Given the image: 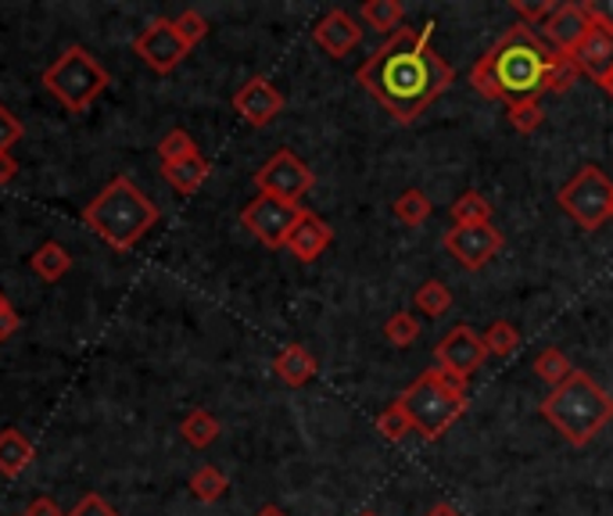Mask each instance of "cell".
Segmentation results:
<instances>
[{
	"instance_id": "obj_1",
	"label": "cell",
	"mask_w": 613,
	"mask_h": 516,
	"mask_svg": "<svg viewBox=\"0 0 613 516\" xmlns=\"http://www.w3.org/2000/svg\"><path fill=\"white\" fill-rule=\"evenodd\" d=\"M456 80V69L435 48V22L420 29H395L359 69L366 86L395 123L412 126Z\"/></svg>"
},
{
	"instance_id": "obj_2",
	"label": "cell",
	"mask_w": 613,
	"mask_h": 516,
	"mask_svg": "<svg viewBox=\"0 0 613 516\" xmlns=\"http://www.w3.org/2000/svg\"><path fill=\"white\" fill-rule=\"evenodd\" d=\"M553 62L556 51L542 40L539 29L517 22L478 58V65L470 69V86L484 101H539Z\"/></svg>"
},
{
	"instance_id": "obj_3",
	"label": "cell",
	"mask_w": 613,
	"mask_h": 516,
	"mask_svg": "<svg viewBox=\"0 0 613 516\" xmlns=\"http://www.w3.org/2000/svg\"><path fill=\"white\" fill-rule=\"evenodd\" d=\"M83 223L115 251H133L141 237L159 223V205L133 184L130 176H115L94 202L83 208Z\"/></svg>"
},
{
	"instance_id": "obj_4",
	"label": "cell",
	"mask_w": 613,
	"mask_h": 516,
	"mask_svg": "<svg viewBox=\"0 0 613 516\" xmlns=\"http://www.w3.org/2000/svg\"><path fill=\"white\" fill-rule=\"evenodd\" d=\"M539 413L545 423H553L560 431L563 442L581 448L613 420V394H606L589 373L574 370L560 388L545 394Z\"/></svg>"
},
{
	"instance_id": "obj_5",
	"label": "cell",
	"mask_w": 613,
	"mask_h": 516,
	"mask_svg": "<svg viewBox=\"0 0 613 516\" xmlns=\"http://www.w3.org/2000/svg\"><path fill=\"white\" fill-rule=\"evenodd\" d=\"M398 402H402L412 431H420L427 442H438V437L446 434L470 405L467 402V384L452 381V376L441 373L438 367L423 370L417 381L398 394Z\"/></svg>"
},
{
	"instance_id": "obj_6",
	"label": "cell",
	"mask_w": 613,
	"mask_h": 516,
	"mask_svg": "<svg viewBox=\"0 0 613 516\" xmlns=\"http://www.w3.org/2000/svg\"><path fill=\"white\" fill-rule=\"evenodd\" d=\"M43 86H48V94L61 101V109L80 115L112 86V75L86 48L72 43V48H65L43 69Z\"/></svg>"
},
{
	"instance_id": "obj_7",
	"label": "cell",
	"mask_w": 613,
	"mask_h": 516,
	"mask_svg": "<svg viewBox=\"0 0 613 516\" xmlns=\"http://www.w3.org/2000/svg\"><path fill=\"white\" fill-rule=\"evenodd\" d=\"M556 202L581 230H600L606 219H613V184L600 165H581L571 184L556 194Z\"/></svg>"
},
{
	"instance_id": "obj_8",
	"label": "cell",
	"mask_w": 613,
	"mask_h": 516,
	"mask_svg": "<svg viewBox=\"0 0 613 516\" xmlns=\"http://www.w3.org/2000/svg\"><path fill=\"white\" fill-rule=\"evenodd\" d=\"M302 216H305L302 205L280 202V197H269V194H258L255 202L244 205L241 226L258 240V245L277 251V248H287V237L298 226Z\"/></svg>"
},
{
	"instance_id": "obj_9",
	"label": "cell",
	"mask_w": 613,
	"mask_h": 516,
	"mask_svg": "<svg viewBox=\"0 0 613 516\" xmlns=\"http://www.w3.org/2000/svg\"><path fill=\"white\" fill-rule=\"evenodd\" d=\"M316 184V173L305 165L295 151H277L263 169L255 173V187L258 194H269V197H280V202H290V205H298L305 194L313 190Z\"/></svg>"
},
{
	"instance_id": "obj_10",
	"label": "cell",
	"mask_w": 613,
	"mask_h": 516,
	"mask_svg": "<svg viewBox=\"0 0 613 516\" xmlns=\"http://www.w3.org/2000/svg\"><path fill=\"white\" fill-rule=\"evenodd\" d=\"M488 359V348L481 341V333L467 327V323H459L452 327L446 338H441L435 344V362H438V370L441 373H449L452 381L459 384H467L473 373L481 370V362Z\"/></svg>"
},
{
	"instance_id": "obj_11",
	"label": "cell",
	"mask_w": 613,
	"mask_h": 516,
	"mask_svg": "<svg viewBox=\"0 0 613 516\" xmlns=\"http://www.w3.org/2000/svg\"><path fill=\"white\" fill-rule=\"evenodd\" d=\"M441 245H446V251L459 266L478 272L502 251L505 240L492 223H481V226H452V230L441 237Z\"/></svg>"
},
{
	"instance_id": "obj_12",
	"label": "cell",
	"mask_w": 613,
	"mask_h": 516,
	"mask_svg": "<svg viewBox=\"0 0 613 516\" xmlns=\"http://www.w3.org/2000/svg\"><path fill=\"white\" fill-rule=\"evenodd\" d=\"M133 51L141 54L155 72H162V75H168V72H173L183 62V58L191 54V48L176 33L173 19H151L144 33L133 40Z\"/></svg>"
},
{
	"instance_id": "obj_13",
	"label": "cell",
	"mask_w": 613,
	"mask_h": 516,
	"mask_svg": "<svg viewBox=\"0 0 613 516\" xmlns=\"http://www.w3.org/2000/svg\"><path fill=\"white\" fill-rule=\"evenodd\" d=\"M234 112L248 126L263 130V126H269L273 118L284 112V94L266 80V75H252V80L234 94Z\"/></svg>"
},
{
	"instance_id": "obj_14",
	"label": "cell",
	"mask_w": 613,
	"mask_h": 516,
	"mask_svg": "<svg viewBox=\"0 0 613 516\" xmlns=\"http://www.w3.org/2000/svg\"><path fill=\"white\" fill-rule=\"evenodd\" d=\"M589 29H592V19H589L585 4H560L542 25V40L556 54H574V48L585 40Z\"/></svg>"
},
{
	"instance_id": "obj_15",
	"label": "cell",
	"mask_w": 613,
	"mask_h": 516,
	"mask_svg": "<svg viewBox=\"0 0 613 516\" xmlns=\"http://www.w3.org/2000/svg\"><path fill=\"white\" fill-rule=\"evenodd\" d=\"M313 40H316V48H319V51H327L330 58H348L351 51L359 48L362 29H359V22L351 19L348 11L334 8V11H327L324 19L316 22Z\"/></svg>"
},
{
	"instance_id": "obj_16",
	"label": "cell",
	"mask_w": 613,
	"mask_h": 516,
	"mask_svg": "<svg viewBox=\"0 0 613 516\" xmlns=\"http://www.w3.org/2000/svg\"><path fill=\"white\" fill-rule=\"evenodd\" d=\"M574 65L581 69V75H589L592 83H600L603 75L613 69V29H603V25H595L585 33V40L574 48Z\"/></svg>"
},
{
	"instance_id": "obj_17",
	"label": "cell",
	"mask_w": 613,
	"mask_h": 516,
	"mask_svg": "<svg viewBox=\"0 0 613 516\" xmlns=\"http://www.w3.org/2000/svg\"><path fill=\"white\" fill-rule=\"evenodd\" d=\"M330 240H334L330 226L319 219L316 211H305V216L298 219V226L287 237V251L295 255L298 262H316V258L330 248Z\"/></svg>"
},
{
	"instance_id": "obj_18",
	"label": "cell",
	"mask_w": 613,
	"mask_h": 516,
	"mask_svg": "<svg viewBox=\"0 0 613 516\" xmlns=\"http://www.w3.org/2000/svg\"><path fill=\"white\" fill-rule=\"evenodd\" d=\"M273 373H277L287 388H305L319 373V362L305 344H287L280 348V355L273 359Z\"/></svg>"
},
{
	"instance_id": "obj_19",
	"label": "cell",
	"mask_w": 613,
	"mask_h": 516,
	"mask_svg": "<svg viewBox=\"0 0 613 516\" xmlns=\"http://www.w3.org/2000/svg\"><path fill=\"white\" fill-rule=\"evenodd\" d=\"M162 176L176 194H197L205 187V179L212 176V162L202 155V151H197V155L183 158L176 165H162Z\"/></svg>"
},
{
	"instance_id": "obj_20",
	"label": "cell",
	"mask_w": 613,
	"mask_h": 516,
	"mask_svg": "<svg viewBox=\"0 0 613 516\" xmlns=\"http://www.w3.org/2000/svg\"><path fill=\"white\" fill-rule=\"evenodd\" d=\"M33 442L22 434V431H0V474L4 477H19L29 469V463H33Z\"/></svg>"
},
{
	"instance_id": "obj_21",
	"label": "cell",
	"mask_w": 613,
	"mask_h": 516,
	"mask_svg": "<svg viewBox=\"0 0 613 516\" xmlns=\"http://www.w3.org/2000/svg\"><path fill=\"white\" fill-rule=\"evenodd\" d=\"M29 266H33V272L43 283H58L72 269V251L65 245H58V240H48V245H40L33 251Z\"/></svg>"
},
{
	"instance_id": "obj_22",
	"label": "cell",
	"mask_w": 613,
	"mask_h": 516,
	"mask_svg": "<svg viewBox=\"0 0 613 516\" xmlns=\"http://www.w3.org/2000/svg\"><path fill=\"white\" fill-rule=\"evenodd\" d=\"M219 420L208 413V409H194V413L183 416L180 423V434H183V442H187L191 448H208L212 442L219 437Z\"/></svg>"
},
{
	"instance_id": "obj_23",
	"label": "cell",
	"mask_w": 613,
	"mask_h": 516,
	"mask_svg": "<svg viewBox=\"0 0 613 516\" xmlns=\"http://www.w3.org/2000/svg\"><path fill=\"white\" fill-rule=\"evenodd\" d=\"M452 223L456 226H481L492 223V202L481 190H467L452 202Z\"/></svg>"
},
{
	"instance_id": "obj_24",
	"label": "cell",
	"mask_w": 613,
	"mask_h": 516,
	"mask_svg": "<svg viewBox=\"0 0 613 516\" xmlns=\"http://www.w3.org/2000/svg\"><path fill=\"white\" fill-rule=\"evenodd\" d=\"M431 211H435V205H431V197H427L420 187H412V190H402L398 194V202H395V219L398 223H406V226H423L427 219H431Z\"/></svg>"
},
{
	"instance_id": "obj_25",
	"label": "cell",
	"mask_w": 613,
	"mask_h": 516,
	"mask_svg": "<svg viewBox=\"0 0 613 516\" xmlns=\"http://www.w3.org/2000/svg\"><path fill=\"white\" fill-rule=\"evenodd\" d=\"M571 373H574L571 359H566L560 348H542V352L534 355V376H539L542 384H549V391L560 388Z\"/></svg>"
},
{
	"instance_id": "obj_26",
	"label": "cell",
	"mask_w": 613,
	"mask_h": 516,
	"mask_svg": "<svg viewBox=\"0 0 613 516\" xmlns=\"http://www.w3.org/2000/svg\"><path fill=\"white\" fill-rule=\"evenodd\" d=\"M359 14H362L366 25L377 29V33H395L406 8H402V0H366Z\"/></svg>"
},
{
	"instance_id": "obj_27",
	"label": "cell",
	"mask_w": 613,
	"mask_h": 516,
	"mask_svg": "<svg viewBox=\"0 0 613 516\" xmlns=\"http://www.w3.org/2000/svg\"><path fill=\"white\" fill-rule=\"evenodd\" d=\"M226 488H229V481L219 466H202L191 474V495L197 498V503H219Z\"/></svg>"
},
{
	"instance_id": "obj_28",
	"label": "cell",
	"mask_w": 613,
	"mask_h": 516,
	"mask_svg": "<svg viewBox=\"0 0 613 516\" xmlns=\"http://www.w3.org/2000/svg\"><path fill=\"white\" fill-rule=\"evenodd\" d=\"M417 309L423 316H431V320H438V316H446L452 309V291L441 280H423L420 283V291H417Z\"/></svg>"
},
{
	"instance_id": "obj_29",
	"label": "cell",
	"mask_w": 613,
	"mask_h": 516,
	"mask_svg": "<svg viewBox=\"0 0 613 516\" xmlns=\"http://www.w3.org/2000/svg\"><path fill=\"white\" fill-rule=\"evenodd\" d=\"M481 341L488 348V355L505 359V355H513L517 348H520V333H517V327L510 320H495L492 327L481 333Z\"/></svg>"
},
{
	"instance_id": "obj_30",
	"label": "cell",
	"mask_w": 613,
	"mask_h": 516,
	"mask_svg": "<svg viewBox=\"0 0 613 516\" xmlns=\"http://www.w3.org/2000/svg\"><path fill=\"white\" fill-rule=\"evenodd\" d=\"M191 155H197V144H194V136L187 130H168L159 141V162L162 165H176V162L191 158Z\"/></svg>"
},
{
	"instance_id": "obj_31",
	"label": "cell",
	"mask_w": 613,
	"mask_h": 516,
	"mask_svg": "<svg viewBox=\"0 0 613 516\" xmlns=\"http://www.w3.org/2000/svg\"><path fill=\"white\" fill-rule=\"evenodd\" d=\"M578 80H581V69L574 65V58L556 54L553 69H549V75H545V94H566Z\"/></svg>"
},
{
	"instance_id": "obj_32",
	"label": "cell",
	"mask_w": 613,
	"mask_h": 516,
	"mask_svg": "<svg viewBox=\"0 0 613 516\" xmlns=\"http://www.w3.org/2000/svg\"><path fill=\"white\" fill-rule=\"evenodd\" d=\"M385 338H388V344H395V348L417 344V341H420V323H417V316H412V312H395L391 320L385 323Z\"/></svg>"
},
{
	"instance_id": "obj_33",
	"label": "cell",
	"mask_w": 613,
	"mask_h": 516,
	"mask_svg": "<svg viewBox=\"0 0 613 516\" xmlns=\"http://www.w3.org/2000/svg\"><path fill=\"white\" fill-rule=\"evenodd\" d=\"M505 112H510V126L524 136L545 123V112L539 101H513V104H505Z\"/></svg>"
},
{
	"instance_id": "obj_34",
	"label": "cell",
	"mask_w": 613,
	"mask_h": 516,
	"mask_svg": "<svg viewBox=\"0 0 613 516\" xmlns=\"http://www.w3.org/2000/svg\"><path fill=\"white\" fill-rule=\"evenodd\" d=\"M377 431H380V437H385V442H402V437L412 431V423H409V416H406L402 402L388 405L385 413L377 416Z\"/></svg>"
},
{
	"instance_id": "obj_35",
	"label": "cell",
	"mask_w": 613,
	"mask_h": 516,
	"mask_svg": "<svg viewBox=\"0 0 613 516\" xmlns=\"http://www.w3.org/2000/svg\"><path fill=\"white\" fill-rule=\"evenodd\" d=\"M173 25H176V33L183 37V43L194 51L197 43H202L205 37H208V19L205 14H197L194 8H187V11H180L176 19H173Z\"/></svg>"
},
{
	"instance_id": "obj_36",
	"label": "cell",
	"mask_w": 613,
	"mask_h": 516,
	"mask_svg": "<svg viewBox=\"0 0 613 516\" xmlns=\"http://www.w3.org/2000/svg\"><path fill=\"white\" fill-rule=\"evenodd\" d=\"M560 4L556 0H542V4H528V0H513V11L520 14V22L531 25V29H542L549 22V14H553Z\"/></svg>"
},
{
	"instance_id": "obj_37",
	"label": "cell",
	"mask_w": 613,
	"mask_h": 516,
	"mask_svg": "<svg viewBox=\"0 0 613 516\" xmlns=\"http://www.w3.org/2000/svg\"><path fill=\"white\" fill-rule=\"evenodd\" d=\"M25 126L19 123V115H14L8 104H0V155H11V147L22 141Z\"/></svg>"
},
{
	"instance_id": "obj_38",
	"label": "cell",
	"mask_w": 613,
	"mask_h": 516,
	"mask_svg": "<svg viewBox=\"0 0 613 516\" xmlns=\"http://www.w3.org/2000/svg\"><path fill=\"white\" fill-rule=\"evenodd\" d=\"M65 516H122L115 506H109L104 498L98 495V492H90V495H83L80 503H75Z\"/></svg>"
},
{
	"instance_id": "obj_39",
	"label": "cell",
	"mask_w": 613,
	"mask_h": 516,
	"mask_svg": "<svg viewBox=\"0 0 613 516\" xmlns=\"http://www.w3.org/2000/svg\"><path fill=\"white\" fill-rule=\"evenodd\" d=\"M585 11H589V19H592L595 25L613 29V0H589Z\"/></svg>"
},
{
	"instance_id": "obj_40",
	"label": "cell",
	"mask_w": 613,
	"mask_h": 516,
	"mask_svg": "<svg viewBox=\"0 0 613 516\" xmlns=\"http://www.w3.org/2000/svg\"><path fill=\"white\" fill-rule=\"evenodd\" d=\"M22 516H65V513H61V506L54 503L51 495H37L33 503L25 506V513H22Z\"/></svg>"
},
{
	"instance_id": "obj_41",
	"label": "cell",
	"mask_w": 613,
	"mask_h": 516,
	"mask_svg": "<svg viewBox=\"0 0 613 516\" xmlns=\"http://www.w3.org/2000/svg\"><path fill=\"white\" fill-rule=\"evenodd\" d=\"M19 330H22V316L14 312V306H8L4 312H0V341H11Z\"/></svg>"
},
{
	"instance_id": "obj_42",
	"label": "cell",
	"mask_w": 613,
	"mask_h": 516,
	"mask_svg": "<svg viewBox=\"0 0 613 516\" xmlns=\"http://www.w3.org/2000/svg\"><path fill=\"white\" fill-rule=\"evenodd\" d=\"M14 176H19V162H14V155H0V187H8Z\"/></svg>"
},
{
	"instance_id": "obj_43",
	"label": "cell",
	"mask_w": 613,
	"mask_h": 516,
	"mask_svg": "<svg viewBox=\"0 0 613 516\" xmlns=\"http://www.w3.org/2000/svg\"><path fill=\"white\" fill-rule=\"evenodd\" d=\"M423 516H463V513H459L452 503H438V506H431V509H427Z\"/></svg>"
},
{
	"instance_id": "obj_44",
	"label": "cell",
	"mask_w": 613,
	"mask_h": 516,
	"mask_svg": "<svg viewBox=\"0 0 613 516\" xmlns=\"http://www.w3.org/2000/svg\"><path fill=\"white\" fill-rule=\"evenodd\" d=\"M600 86H603V94H606V97H613V69H610V72L603 75V80H600Z\"/></svg>"
},
{
	"instance_id": "obj_45",
	"label": "cell",
	"mask_w": 613,
	"mask_h": 516,
	"mask_svg": "<svg viewBox=\"0 0 613 516\" xmlns=\"http://www.w3.org/2000/svg\"><path fill=\"white\" fill-rule=\"evenodd\" d=\"M255 516H287V513H284L280 506H273V503H269V506H263V509H258Z\"/></svg>"
},
{
	"instance_id": "obj_46",
	"label": "cell",
	"mask_w": 613,
	"mask_h": 516,
	"mask_svg": "<svg viewBox=\"0 0 613 516\" xmlns=\"http://www.w3.org/2000/svg\"><path fill=\"white\" fill-rule=\"evenodd\" d=\"M8 306H11V301H8V295H4V291H0V312H4Z\"/></svg>"
},
{
	"instance_id": "obj_47",
	"label": "cell",
	"mask_w": 613,
	"mask_h": 516,
	"mask_svg": "<svg viewBox=\"0 0 613 516\" xmlns=\"http://www.w3.org/2000/svg\"><path fill=\"white\" fill-rule=\"evenodd\" d=\"M359 516H377V513H359Z\"/></svg>"
}]
</instances>
